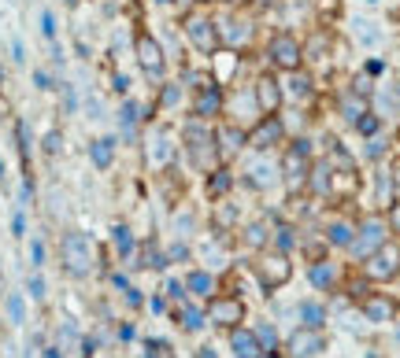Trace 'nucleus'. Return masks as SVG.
I'll list each match as a JSON object with an SVG mask.
<instances>
[{"mask_svg":"<svg viewBox=\"0 0 400 358\" xmlns=\"http://www.w3.org/2000/svg\"><path fill=\"white\" fill-rule=\"evenodd\" d=\"M60 259H63V270L71 277H86L97 262V244L89 233H67L60 240Z\"/></svg>","mask_w":400,"mask_h":358,"instance_id":"f257e3e1","label":"nucleus"},{"mask_svg":"<svg viewBox=\"0 0 400 358\" xmlns=\"http://www.w3.org/2000/svg\"><path fill=\"white\" fill-rule=\"evenodd\" d=\"M367 277L371 281H389V277H397L400 273V247H393V244H382L375 255H367Z\"/></svg>","mask_w":400,"mask_h":358,"instance_id":"f03ea898","label":"nucleus"},{"mask_svg":"<svg viewBox=\"0 0 400 358\" xmlns=\"http://www.w3.org/2000/svg\"><path fill=\"white\" fill-rule=\"evenodd\" d=\"M267 56H271L275 67H282V70H289V74H293V70L300 67V44H297V38H289V33H278V38L271 41Z\"/></svg>","mask_w":400,"mask_h":358,"instance_id":"7ed1b4c3","label":"nucleus"},{"mask_svg":"<svg viewBox=\"0 0 400 358\" xmlns=\"http://www.w3.org/2000/svg\"><path fill=\"white\" fill-rule=\"evenodd\" d=\"M212 141H215V137L208 133L200 122L186 126V148H189V155H193L197 167H212Z\"/></svg>","mask_w":400,"mask_h":358,"instance_id":"20e7f679","label":"nucleus"},{"mask_svg":"<svg viewBox=\"0 0 400 358\" xmlns=\"http://www.w3.org/2000/svg\"><path fill=\"white\" fill-rule=\"evenodd\" d=\"M186 38L200 56H212V52L219 49V33H215V26L208 19H186Z\"/></svg>","mask_w":400,"mask_h":358,"instance_id":"39448f33","label":"nucleus"},{"mask_svg":"<svg viewBox=\"0 0 400 358\" xmlns=\"http://www.w3.org/2000/svg\"><path fill=\"white\" fill-rule=\"evenodd\" d=\"M256 273H260V284L263 288H278V284H286L289 281V259L286 255H267V259H260L256 262Z\"/></svg>","mask_w":400,"mask_h":358,"instance_id":"423d86ee","label":"nucleus"},{"mask_svg":"<svg viewBox=\"0 0 400 358\" xmlns=\"http://www.w3.org/2000/svg\"><path fill=\"white\" fill-rule=\"evenodd\" d=\"M138 63L145 74H152V78L163 74V49L152 33H138Z\"/></svg>","mask_w":400,"mask_h":358,"instance_id":"0eeeda50","label":"nucleus"},{"mask_svg":"<svg viewBox=\"0 0 400 358\" xmlns=\"http://www.w3.org/2000/svg\"><path fill=\"white\" fill-rule=\"evenodd\" d=\"M382 244H386V225H382L378 218H371V222L360 229V236H352V251L363 255V259H367V255H375Z\"/></svg>","mask_w":400,"mask_h":358,"instance_id":"6e6552de","label":"nucleus"},{"mask_svg":"<svg viewBox=\"0 0 400 358\" xmlns=\"http://www.w3.org/2000/svg\"><path fill=\"white\" fill-rule=\"evenodd\" d=\"M282 133H286V126H282L275 115H267V118H263V122H256V130H252V137H249V141H252V148L267 152L271 144H278V141H282Z\"/></svg>","mask_w":400,"mask_h":358,"instance_id":"1a4fd4ad","label":"nucleus"},{"mask_svg":"<svg viewBox=\"0 0 400 358\" xmlns=\"http://www.w3.org/2000/svg\"><path fill=\"white\" fill-rule=\"evenodd\" d=\"M252 96H256V104H260V111H263V115H275L278 107H282V89H278V81H275V78H267V74L256 81Z\"/></svg>","mask_w":400,"mask_h":358,"instance_id":"9d476101","label":"nucleus"},{"mask_svg":"<svg viewBox=\"0 0 400 358\" xmlns=\"http://www.w3.org/2000/svg\"><path fill=\"white\" fill-rule=\"evenodd\" d=\"M323 351V336L315 329H300V333L289 336V355L293 358H312Z\"/></svg>","mask_w":400,"mask_h":358,"instance_id":"9b49d317","label":"nucleus"},{"mask_svg":"<svg viewBox=\"0 0 400 358\" xmlns=\"http://www.w3.org/2000/svg\"><path fill=\"white\" fill-rule=\"evenodd\" d=\"M208 318H212L215 325H238L245 318V307H241V299H215L212 307H208Z\"/></svg>","mask_w":400,"mask_h":358,"instance_id":"f8f14e48","label":"nucleus"},{"mask_svg":"<svg viewBox=\"0 0 400 358\" xmlns=\"http://www.w3.org/2000/svg\"><path fill=\"white\" fill-rule=\"evenodd\" d=\"M241 144H245V133L238 130V126H226V130L215 133V152L226 155V159H230V155H238Z\"/></svg>","mask_w":400,"mask_h":358,"instance_id":"ddd939ff","label":"nucleus"},{"mask_svg":"<svg viewBox=\"0 0 400 358\" xmlns=\"http://www.w3.org/2000/svg\"><path fill=\"white\" fill-rule=\"evenodd\" d=\"M230 344H234V355H238V358H260L263 355L256 333H245V329H234Z\"/></svg>","mask_w":400,"mask_h":358,"instance_id":"4468645a","label":"nucleus"},{"mask_svg":"<svg viewBox=\"0 0 400 358\" xmlns=\"http://www.w3.org/2000/svg\"><path fill=\"white\" fill-rule=\"evenodd\" d=\"M223 107V93L215 85H208V89H200V96L193 100V111L200 115V118H208V115H215Z\"/></svg>","mask_w":400,"mask_h":358,"instance_id":"2eb2a0df","label":"nucleus"},{"mask_svg":"<svg viewBox=\"0 0 400 358\" xmlns=\"http://www.w3.org/2000/svg\"><path fill=\"white\" fill-rule=\"evenodd\" d=\"M363 314H367L371 321H393L397 303H393V299H386V296H375V299L363 303Z\"/></svg>","mask_w":400,"mask_h":358,"instance_id":"dca6fc26","label":"nucleus"},{"mask_svg":"<svg viewBox=\"0 0 400 358\" xmlns=\"http://www.w3.org/2000/svg\"><path fill=\"white\" fill-rule=\"evenodd\" d=\"M89 159H93L97 170H108L115 159V141L112 137H104V141H93V148H89Z\"/></svg>","mask_w":400,"mask_h":358,"instance_id":"f3484780","label":"nucleus"},{"mask_svg":"<svg viewBox=\"0 0 400 358\" xmlns=\"http://www.w3.org/2000/svg\"><path fill=\"white\" fill-rule=\"evenodd\" d=\"M149 159H152V167H163V163H171V141H167V133H152V141H149Z\"/></svg>","mask_w":400,"mask_h":358,"instance_id":"a211bd4d","label":"nucleus"},{"mask_svg":"<svg viewBox=\"0 0 400 358\" xmlns=\"http://www.w3.org/2000/svg\"><path fill=\"white\" fill-rule=\"evenodd\" d=\"M249 174H252V178H249V181H252V189H271V185L278 181V178H275V167H271V163H256V167H252Z\"/></svg>","mask_w":400,"mask_h":358,"instance_id":"6ab92c4d","label":"nucleus"},{"mask_svg":"<svg viewBox=\"0 0 400 358\" xmlns=\"http://www.w3.org/2000/svg\"><path fill=\"white\" fill-rule=\"evenodd\" d=\"M341 111H345V118H349V122H360V118L367 115V104H363V96L349 93V96L341 100Z\"/></svg>","mask_w":400,"mask_h":358,"instance_id":"aec40b11","label":"nucleus"},{"mask_svg":"<svg viewBox=\"0 0 400 358\" xmlns=\"http://www.w3.org/2000/svg\"><path fill=\"white\" fill-rule=\"evenodd\" d=\"M186 288L197 292V296H208V292H212V277H208L204 270H197V273H189L186 277Z\"/></svg>","mask_w":400,"mask_h":358,"instance_id":"412c9836","label":"nucleus"},{"mask_svg":"<svg viewBox=\"0 0 400 358\" xmlns=\"http://www.w3.org/2000/svg\"><path fill=\"white\" fill-rule=\"evenodd\" d=\"M300 318H304V329H319L323 318H326V310L315 307V303H304V307H300Z\"/></svg>","mask_w":400,"mask_h":358,"instance_id":"4be33fe9","label":"nucleus"},{"mask_svg":"<svg viewBox=\"0 0 400 358\" xmlns=\"http://www.w3.org/2000/svg\"><path fill=\"white\" fill-rule=\"evenodd\" d=\"M330 281H334V266L315 262V266H312V284H315V288H326Z\"/></svg>","mask_w":400,"mask_h":358,"instance_id":"5701e85b","label":"nucleus"},{"mask_svg":"<svg viewBox=\"0 0 400 358\" xmlns=\"http://www.w3.org/2000/svg\"><path fill=\"white\" fill-rule=\"evenodd\" d=\"M330 244H345V247H349L352 244V225L349 222H334L330 225Z\"/></svg>","mask_w":400,"mask_h":358,"instance_id":"b1692460","label":"nucleus"},{"mask_svg":"<svg viewBox=\"0 0 400 358\" xmlns=\"http://www.w3.org/2000/svg\"><path fill=\"white\" fill-rule=\"evenodd\" d=\"M8 318H12V325H23V318H26V307H23V296H8Z\"/></svg>","mask_w":400,"mask_h":358,"instance_id":"393cba45","label":"nucleus"},{"mask_svg":"<svg viewBox=\"0 0 400 358\" xmlns=\"http://www.w3.org/2000/svg\"><path fill=\"white\" fill-rule=\"evenodd\" d=\"M204 325V314L197 307H182V329H200Z\"/></svg>","mask_w":400,"mask_h":358,"instance_id":"a878e982","label":"nucleus"},{"mask_svg":"<svg viewBox=\"0 0 400 358\" xmlns=\"http://www.w3.org/2000/svg\"><path fill=\"white\" fill-rule=\"evenodd\" d=\"M123 130L126 133H134V122H138V118H141V111H138V104H123Z\"/></svg>","mask_w":400,"mask_h":358,"instance_id":"bb28decb","label":"nucleus"},{"mask_svg":"<svg viewBox=\"0 0 400 358\" xmlns=\"http://www.w3.org/2000/svg\"><path fill=\"white\" fill-rule=\"evenodd\" d=\"M230 170H215V178H212V196H223L226 189H230Z\"/></svg>","mask_w":400,"mask_h":358,"instance_id":"cd10ccee","label":"nucleus"},{"mask_svg":"<svg viewBox=\"0 0 400 358\" xmlns=\"http://www.w3.org/2000/svg\"><path fill=\"white\" fill-rule=\"evenodd\" d=\"M115 244H119V251H123V255H130L134 236H130V229H126V225H115Z\"/></svg>","mask_w":400,"mask_h":358,"instance_id":"c85d7f7f","label":"nucleus"},{"mask_svg":"<svg viewBox=\"0 0 400 358\" xmlns=\"http://www.w3.org/2000/svg\"><path fill=\"white\" fill-rule=\"evenodd\" d=\"M249 244H267V225L256 222V225H249V236H245Z\"/></svg>","mask_w":400,"mask_h":358,"instance_id":"c756f323","label":"nucleus"},{"mask_svg":"<svg viewBox=\"0 0 400 358\" xmlns=\"http://www.w3.org/2000/svg\"><path fill=\"white\" fill-rule=\"evenodd\" d=\"M41 33L45 38H56V19H52V12H41Z\"/></svg>","mask_w":400,"mask_h":358,"instance_id":"7c9ffc66","label":"nucleus"},{"mask_svg":"<svg viewBox=\"0 0 400 358\" xmlns=\"http://www.w3.org/2000/svg\"><path fill=\"white\" fill-rule=\"evenodd\" d=\"M234 67H238V59H234V52H226V59H219V78H230Z\"/></svg>","mask_w":400,"mask_h":358,"instance_id":"2f4dec72","label":"nucleus"},{"mask_svg":"<svg viewBox=\"0 0 400 358\" xmlns=\"http://www.w3.org/2000/svg\"><path fill=\"white\" fill-rule=\"evenodd\" d=\"M160 104H163V107H175V104H178V85H167V89H163Z\"/></svg>","mask_w":400,"mask_h":358,"instance_id":"473e14b6","label":"nucleus"},{"mask_svg":"<svg viewBox=\"0 0 400 358\" xmlns=\"http://www.w3.org/2000/svg\"><path fill=\"white\" fill-rule=\"evenodd\" d=\"M256 340H263L267 347H275V329H271V325H256Z\"/></svg>","mask_w":400,"mask_h":358,"instance_id":"72a5a7b5","label":"nucleus"},{"mask_svg":"<svg viewBox=\"0 0 400 358\" xmlns=\"http://www.w3.org/2000/svg\"><path fill=\"white\" fill-rule=\"evenodd\" d=\"M356 126H360V130H363V133H375V130H378V118H371V115H363V118H360V122H356Z\"/></svg>","mask_w":400,"mask_h":358,"instance_id":"f704fd0d","label":"nucleus"},{"mask_svg":"<svg viewBox=\"0 0 400 358\" xmlns=\"http://www.w3.org/2000/svg\"><path fill=\"white\" fill-rule=\"evenodd\" d=\"M30 296H34V299L45 296V281H41V277H30Z\"/></svg>","mask_w":400,"mask_h":358,"instance_id":"c9c22d12","label":"nucleus"},{"mask_svg":"<svg viewBox=\"0 0 400 358\" xmlns=\"http://www.w3.org/2000/svg\"><path fill=\"white\" fill-rule=\"evenodd\" d=\"M278 247H282V251L293 247V233H289V229H278Z\"/></svg>","mask_w":400,"mask_h":358,"instance_id":"e433bc0d","label":"nucleus"},{"mask_svg":"<svg viewBox=\"0 0 400 358\" xmlns=\"http://www.w3.org/2000/svg\"><path fill=\"white\" fill-rule=\"evenodd\" d=\"M23 229H26V218H23V210H19V215L12 218V233H15V236H23Z\"/></svg>","mask_w":400,"mask_h":358,"instance_id":"4c0bfd02","label":"nucleus"},{"mask_svg":"<svg viewBox=\"0 0 400 358\" xmlns=\"http://www.w3.org/2000/svg\"><path fill=\"white\" fill-rule=\"evenodd\" d=\"M12 59H15V63H23V59H26V49H23V41H12Z\"/></svg>","mask_w":400,"mask_h":358,"instance_id":"58836bf2","label":"nucleus"},{"mask_svg":"<svg viewBox=\"0 0 400 358\" xmlns=\"http://www.w3.org/2000/svg\"><path fill=\"white\" fill-rule=\"evenodd\" d=\"M293 96H308V78H293Z\"/></svg>","mask_w":400,"mask_h":358,"instance_id":"ea45409f","label":"nucleus"},{"mask_svg":"<svg viewBox=\"0 0 400 358\" xmlns=\"http://www.w3.org/2000/svg\"><path fill=\"white\" fill-rule=\"evenodd\" d=\"M34 81H38V89H52V81H49V74H45V70H38V74H34Z\"/></svg>","mask_w":400,"mask_h":358,"instance_id":"a19ab883","label":"nucleus"},{"mask_svg":"<svg viewBox=\"0 0 400 358\" xmlns=\"http://www.w3.org/2000/svg\"><path fill=\"white\" fill-rule=\"evenodd\" d=\"M323 251H326L323 244H308V255H312V262H315V259H323Z\"/></svg>","mask_w":400,"mask_h":358,"instance_id":"79ce46f5","label":"nucleus"},{"mask_svg":"<svg viewBox=\"0 0 400 358\" xmlns=\"http://www.w3.org/2000/svg\"><path fill=\"white\" fill-rule=\"evenodd\" d=\"M45 148L56 152V148H60V137H56V133H49V137H45Z\"/></svg>","mask_w":400,"mask_h":358,"instance_id":"37998d69","label":"nucleus"},{"mask_svg":"<svg viewBox=\"0 0 400 358\" xmlns=\"http://www.w3.org/2000/svg\"><path fill=\"white\" fill-rule=\"evenodd\" d=\"M167 296H171V299H178V296H182V284H178V281H171V284H167Z\"/></svg>","mask_w":400,"mask_h":358,"instance_id":"c03bdc74","label":"nucleus"},{"mask_svg":"<svg viewBox=\"0 0 400 358\" xmlns=\"http://www.w3.org/2000/svg\"><path fill=\"white\" fill-rule=\"evenodd\" d=\"M367 155H371V159H375V155H382V141H371V144H367Z\"/></svg>","mask_w":400,"mask_h":358,"instance_id":"a18cd8bd","label":"nucleus"},{"mask_svg":"<svg viewBox=\"0 0 400 358\" xmlns=\"http://www.w3.org/2000/svg\"><path fill=\"white\" fill-rule=\"evenodd\" d=\"M389 222H393V229H397V233H400V204L393 207V215H389Z\"/></svg>","mask_w":400,"mask_h":358,"instance_id":"49530a36","label":"nucleus"},{"mask_svg":"<svg viewBox=\"0 0 400 358\" xmlns=\"http://www.w3.org/2000/svg\"><path fill=\"white\" fill-rule=\"evenodd\" d=\"M34 262H38V266L45 262V247L41 244H34Z\"/></svg>","mask_w":400,"mask_h":358,"instance_id":"de8ad7c7","label":"nucleus"},{"mask_svg":"<svg viewBox=\"0 0 400 358\" xmlns=\"http://www.w3.org/2000/svg\"><path fill=\"white\" fill-rule=\"evenodd\" d=\"M45 358H60V355L56 351H45Z\"/></svg>","mask_w":400,"mask_h":358,"instance_id":"09e8293b","label":"nucleus"},{"mask_svg":"<svg viewBox=\"0 0 400 358\" xmlns=\"http://www.w3.org/2000/svg\"><path fill=\"white\" fill-rule=\"evenodd\" d=\"M363 4H378V0H363Z\"/></svg>","mask_w":400,"mask_h":358,"instance_id":"8fccbe9b","label":"nucleus"},{"mask_svg":"<svg viewBox=\"0 0 400 358\" xmlns=\"http://www.w3.org/2000/svg\"><path fill=\"white\" fill-rule=\"evenodd\" d=\"M200 4H215V0H200Z\"/></svg>","mask_w":400,"mask_h":358,"instance_id":"3c124183","label":"nucleus"},{"mask_svg":"<svg viewBox=\"0 0 400 358\" xmlns=\"http://www.w3.org/2000/svg\"><path fill=\"white\" fill-rule=\"evenodd\" d=\"M63 4H75V0H63Z\"/></svg>","mask_w":400,"mask_h":358,"instance_id":"603ef678","label":"nucleus"},{"mask_svg":"<svg viewBox=\"0 0 400 358\" xmlns=\"http://www.w3.org/2000/svg\"><path fill=\"white\" fill-rule=\"evenodd\" d=\"M160 4H167V0H160Z\"/></svg>","mask_w":400,"mask_h":358,"instance_id":"864d4df0","label":"nucleus"}]
</instances>
